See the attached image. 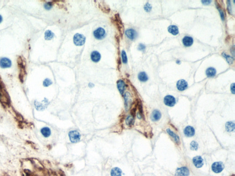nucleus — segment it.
Listing matches in <instances>:
<instances>
[{
	"instance_id": "obj_28",
	"label": "nucleus",
	"mask_w": 235,
	"mask_h": 176,
	"mask_svg": "<svg viewBox=\"0 0 235 176\" xmlns=\"http://www.w3.org/2000/svg\"><path fill=\"white\" fill-rule=\"evenodd\" d=\"M122 55V61L124 63H126L127 62V57L126 54V52L124 51H123L121 53Z\"/></svg>"
},
{
	"instance_id": "obj_11",
	"label": "nucleus",
	"mask_w": 235,
	"mask_h": 176,
	"mask_svg": "<svg viewBox=\"0 0 235 176\" xmlns=\"http://www.w3.org/2000/svg\"><path fill=\"white\" fill-rule=\"evenodd\" d=\"M124 102H125V108L126 111H128L129 109L131 104V95L129 93L126 92L124 96Z\"/></svg>"
},
{
	"instance_id": "obj_24",
	"label": "nucleus",
	"mask_w": 235,
	"mask_h": 176,
	"mask_svg": "<svg viewBox=\"0 0 235 176\" xmlns=\"http://www.w3.org/2000/svg\"><path fill=\"white\" fill-rule=\"evenodd\" d=\"M54 36V33L51 30H46L45 33V38L46 40L49 41L53 38Z\"/></svg>"
},
{
	"instance_id": "obj_15",
	"label": "nucleus",
	"mask_w": 235,
	"mask_h": 176,
	"mask_svg": "<svg viewBox=\"0 0 235 176\" xmlns=\"http://www.w3.org/2000/svg\"><path fill=\"white\" fill-rule=\"evenodd\" d=\"M182 42L185 46L189 47L191 46L193 43V40L192 37L185 36L182 40Z\"/></svg>"
},
{
	"instance_id": "obj_2",
	"label": "nucleus",
	"mask_w": 235,
	"mask_h": 176,
	"mask_svg": "<svg viewBox=\"0 0 235 176\" xmlns=\"http://www.w3.org/2000/svg\"><path fill=\"white\" fill-rule=\"evenodd\" d=\"M85 38L84 35L80 33H77L74 35V42L75 45L77 46H83L85 44Z\"/></svg>"
},
{
	"instance_id": "obj_29",
	"label": "nucleus",
	"mask_w": 235,
	"mask_h": 176,
	"mask_svg": "<svg viewBox=\"0 0 235 176\" xmlns=\"http://www.w3.org/2000/svg\"><path fill=\"white\" fill-rule=\"evenodd\" d=\"M53 6V4L51 2H48L44 4V7L45 9L49 10L51 9Z\"/></svg>"
},
{
	"instance_id": "obj_37",
	"label": "nucleus",
	"mask_w": 235,
	"mask_h": 176,
	"mask_svg": "<svg viewBox=\"0 0 235 176\" xmlns=\"http://www.w3.org/2000/svg\"><path fill=\"white\" fill-rule=\"evenodd\" d=\"M2 16L0 15V23L2 22Z\"/></svg>"
},
{
	"instance_id": "obj_36",
	"label": "nucleus",
	"mask_w": 235,
	"mask_h": 176,
	"mask_svg": "<svg viewBox=\"0 0 235 176\" xmlns=\"http://www.w3.org/2000/svg\"><path fill=\"white\" fill-rule=\"evenodd\" d=\"M94 85L92 84V83H90L89 84V87H90V88H92V87H94Z\"/></svg>"
},
{
	"instance_id": "obj_23",
	"label": "nucleus",
	"mask_w": 235,
	"mask_h": 176,
	"mask_svg": "<svg viewBox=\"0 0 235 176\" xmlns=\"http://www.w3.org/2000/svg\"><path fill=\"white\" fill-rule=\"evenodd\" d=\"M235 129V123L234 122H228L226 124V129L227 131L231 132L233 131Z\"/></svg>"
},
{
	"instance_id": "obj_6",
	"label": "nucleus",
	"mask_w": 235,
	"mask_h": 176,
	"mask_svg": "<svg viewBox=\"0 0 235 176\" xmlns=\"http://www.w3.org/2000/svg\"><path fill=\"white\" fill-rule=\"evenodd\" d=\"M164 103L167 106L172 107L175 105L176 101L175 98L173 96L168 95L166 96L164 98Z\"/></svg>"
},
{
	"instance_id": "obj_9",
	"label": "nucleus",
	"mask_w": 235,
	"mask_h": 176,
	"mask_svg": "<svg viewBox=\"0 0 235 176\" xmlns=\"http://www.w3.org/2000/svg\"><path fill=\"white\" fill-rule=\"evenodd\" d=\"M193 162L195 166L197 168H200L203 165V160L200 156H196L193 159Z\"/></svg>"
},
{
	"instance_id": "obj_22",
	"label": "nucleus",
	"mask_w": 235,
	"mask_h": 176,
	"mask_svg": "<svg viewBox=\"0 0 235 176\" xmlns=\"http://www.w3.org/2000/svg\"><path fill=\"white\" fill-rule=\"evenodd\" d=\"M138 77V79L141 82H146L148 80V76L147 74H146V72H140L139 74Z\"/></svg>"
},
{
	"instance_id": "obj_5",
	"label": "nucleus",
	"mask_w": 235,
	"mask_h": 176,
	"mask_svg": "<svg viewBox=\"0 0 235 176\" xmlns=\"http://www.w3.org/2000/svg\"><path fill=\"white\" fill-rule=\"evenodd\" d=\"M190 172L187 167H182L177 169L175 176H188Z\"/></svg>"
},
{
	"instance_id": "obj_13",
	"label": "nucleus",
	"mask_w": 235,
	"mask_h": 176,
	"mask_svg": "<svg viewBox=\"0 0 235 176\" xmlns=\"http://www.w3.org/2000/svg\"><path fill=\"white\" fill-rule=\"evenodd\" d=\"M117 87L121 95H123L126 89V84L122 80H119L117 82Z\"/></svg>"
},
{
	"instance_id": "obj_1",
	"label": "nucleus",
	"mask_w": 235,
	"mask_h": 176,
	"mask_svg": "<svg viewBox=\"0 0 235 176\" xmlns=\"http://www.w3.org/2000/svg\"><path fill=\"white\" fill-rule=\"evenodd\" d=\"M70 141L72 143H77L80 141L81 135L80 133L76 130L70 131L69 133Z\"/></svg>"
},
{
	"instance_id": "obj_38",
	"label": "nucleus",
	"mask_w": 235,
	"mask_h": 176,
	"mask_svg": "<svg viewBox=\"0 0 235 176\" xmlns=\"http://www.w3.org/2000/svg\"><path fill=\"white\" fill-rule=\"evenodd\" d=\"M1 94L0 93V99H1Z\"/></svg>"
},
{
	"instance_id": "obj_18",
	"label": "nucleus",
	"mask_w": 235,
	"mask_h": 176,
	"mask_svg": "<svg viewBox=\"0 0 235 176\" xmlns=\"http://www.w3.org/2000/svg\"><path fill=\"white\" fill-rule=\"evenodd\" d=\"M122 170L118 167H114L111 171V176H122Z\"/></svg>"
},
{
	"instance_id": "obj_12",
	"label": "nucleus",
	"mask_w": 235,
	"mask_h": 176,
	"mask_svg": "<svg viewBox=\"0 0 235 176\" xmlns=\"http://www.w3.org/2000/svg\"><path fill=\"white\" fill-rule=\"evenodd\" d=\"M184 133L185 135L188 137H191L194 136L195 133V131L193 127L191 126H188L185 129Z\"/></svg>"
},
{
	"instance_id": "obj_7",
	"label": "nucleus",
	"mask_w": 235,
	"mask_h": 176,
	"mask_svg": "<svg viewBox=\"0 0 235 176\" xmlns=\"http://www.w3.org/2000/svg\"><path fill=\"white\" fill-rule=\"evenodd\" d=\"M12 66L11 60L7 57H3L0 59V67L3 69L10 67Z\"/></svg>"
},
{
	"instance_id": "obj_34",
	"label": "nucleus",
	"mask_w": 235,
	"mask_h": 176,
	"mask_svg": "<svg viewBox=\"0 0 235 176\" xmlns=\"http://www.w3.org/2000/svg\"><path fill=\"white\" fill-rule=\"evenodd\" d=\"M231 91L233 94H235V84L234 83L232 84L231 85Z\"/></svg>"
},
{
	"instance_id": "obj_32",
	"label": "nucleus",
	"mask_w": 235,
	"mask_h": 176,
	"mask_svg": "<svg viewBox=\"0 0 235 176\" xmlns=\"http://www.w3.org/2000/svg\"><path fill=\"white\" fill-rule=\"evenodd\" d=\"M218 10H219V13H220V17H221V18H222V19L224 20V12H223L222 10H221L220 8H218Z\"/></svg>"
},
{
	"instance_id": "obj_21",
	"label": "nucleus",
	"mask_w": 235,
	"mask_h": 176,
	"mask_svg": "<svg viewBox=\"0 0 235 176\" xmlns=\"http://www.w3.org/2000/svg\"><path fill=\"white\" fill-rule=\"evenodd\" d=\"M167 132L169 134L173 139L174 141H175L176 143L179 142L180 141V139L178 135H177L176 134H175L173 132H172L170 129H167Z\"/></svg>"
},
{
	"instance_id": "obj_10",
	"label": "nucleus",
	"mask_w": 235,
	"mask_h": 176,
	"mask_svg": "<svg viewBox=\"0 0 235 176\" xmlns=\"http://www.w3.org/2000/svg\"><path fill=\"white\" fill-rule=\"evenodd\" d=\"M125 33L126 36L131 40H134L136 39L137 35V32L131 28L128 29L127 30H126Z\"/></svg>"
},
{
	"instance_id": "obj_17",
	"label": "nucleus",
	"mask_w": 235,
	"mask_h": 176,
	"mask_svg": "<svg viewBox=\"0 0 235 176\" xmlns=\"http://www.w3.org/2000/svg\"><path fill=\"white\" fill-rule=\"evenodd\" d=\"M161 117V113L158 110H155L152 112L151 118L154 121H157L160 119Z\"/></svg>"
},
{
	"instance_id": "obj_26",
	"label": "nucleus",
	"mask_w": 235,
	"mask_h": 176,
	"mask_svg": "<svg viewBox=\"0 0 235 176\" xmlns=\"http://www.w3.org/2000/svg\"><path fill=\"white\" fill-rule=\"evenodd\" d=\"M190 147L191 150H196L198 149V144L196 141H192L190 144Z\"/></svg>"
},
{
	"instance_id": "obj_30",
	"label": "nucleus",
	"mask_w": 235,
	"mask_h": 176,
	"mask_svg": "<svg viewBox=\"0 0 235 176\" xmlns=\"http://www.w3.org/2000/svg\"><path fill=\"white\" fill-rule=\"evenodd\" d=\"M52 84V81L50 79H46L43 82V85L45 87H48L51 85Z\"/></svg>"
},
{
	"instance_id": "obj_4",
	"label": "nucleus",
	"mask_w": 235,
	"mask_h": 176,
	"mask_svg": "<svg viewBox=\"0 0 235 176\" xmlns=\"http://www.w3.org/2000/svg\"><path fill=\"white\" fill-rule=\"evenodd\" d=\"M105 30L102 28H99L94 31L93 35L94 37L97 40H102L103 39L105 35Z\"/></svg>"
},
{
	"instance_id": "obj_25",
	"label": "nucleus",
	"mask_w": 235,
	"mask_h": 176,
	"mask_svg": "<svg viewBox=\"0 0 235 176\" xmlns=\"http://www.w3.org/2000/svg\"><path fill=\"white\" fill-rule=\"evenodd\" d=\"M134 123V118L132 115H130L127 116L126 119V123L128 126H132Z\"/></svg>"
},
{
	"instance_id": "obj_35",
	"label": "nucleus",
	"mask_w": 235,
	"mask_h": 176,
	"mask_svg": "<svg viewBox=\"0 0 235 176\" xmlns=\"http://www.w3.org/2000/svg\"><path fill=\"white\" fill-rule=\"evenodd\" d=\"M201 2L204 5H209L211 2V1H202Z\"/></svg>"
},
{
	"instance_id": "obj_27",
	"label": "nucleus",
	"mask_w": 235,
	"mask_h": 176,
	"mask_svg": "<svg viewBox=\"0 0 235 176\" xmlns=\"http://www.w3.org/2000/svg\"><path fill=\"white\" fill-rule=\"evenodd\" d=\"M223 56H224L225 58H226V60L229 63H232V62H233V58L229 55H226L225 53H223Z\"/></svg>"
},
{
	"instance_id": "obj_20",
	"label": "nucleus",
	"mask_w": 235,
	"mask_h": 176,
	"mask_svg": "<svg viewBox=\"0 0 235 176\" xmlns=\"http://www.w3.org/2000/svg\"><path fill=\"white\" fill-rule=\"evenodd\" d=\"M216 71L213 67H209L206 71V74L208 77H213L215 75Z\"/></svg>"
},
{
	"instance_id": "obj_3",
	"label": "nucleus",
	"mask_w": 235,
	"mask_h": 176,
	"mask_svg": "<svg viewBox=\"0 0 235 176\" xmlns=\"http://www.w3.org/2000/svg\"><path fill=\"white\" fill-rule=\"evenodd\" d=\"M224 165L221 162H216L212 164V171L216 173H221L224 169Z\"/></svg>"
},
{
	"instance_id": "obj_16",
	"label": "nucleus",
	"mask_w": 235,
	"mask_h": 176,
	"mask_svg": "<svg viewBox=\"0 0 235 176\" xmlns=\"http://www.w3.org/2000/svg\"><path fill=\"white\" fill-rule=\"evenodd\" d=\"M41 132L43 137L45 138L49 137L51 134V130L48 127H43L41 129Z\"/></svg>"
},
{
	"instance_id": "obj_19",
	"label": "nucleus",
	"mask_w": 235,
	"mask_h": 176,
	"mask_svg": "<svg viewBox=\"0 0 235 176\" xmlns=\"http://www.w3.org/2000/svg\"><path fill=\"white\" fill-rule=\"evenodd\" d=\"M168 30L170 33H171L173 35H177L178 34V28L176 26L174 25H170V26L168 27Z\"/></svg>"
},
{
	"instance_id": "obj_31",
	"label": "nucleus",
	"mask_w": 235,
	"mask_h": 176,
	"mask_svg": "<svg viewBox=\"0 0 235 176\" xmlns=\"http://www.w3.org/2000/svg\"><path fill=\"white\" fill-rule=\"evenodd\" d=\"M144 9L146 12H149L152 9V6L150 4H149L148 3H147L144 6Z\"/></svg>"
},
{
	"instance_id": "obj_14",
	"label": "nucleus",
	"mask_w": 235,
	"mask_h": 176,
	"mask_svg": "<svg viewBox=\"0 0 235 176\" xmlns=\"http://www.w3.org/2000/svg\"><path fill=\"white\" fill-rule=\"evenodd\" d=\"M91 59L94 62H97L101 59V55L97 51H93L90 55Z\"/></svg>"
},
{
	"instance_id": "obj_33",
	"label": "nucleus",
	"mask_w": 235,
	"mask_h": 176,
	"mask_svg": "<svg viewBox=\"0 0 235 176\" xmlns=\"http://www.w3.org/2000/svg\"><path fill=\"white\" fill-rule=\"evenodd\" d=\"M145 48H146V46H145L144 45H143L142 44H140L138 46V49L140 51H143L145 49Z\"/></svg>"
},
{
	"instance_id": "obj_8",
	"label": "nucleus",
	"mask_w": 235,
	"mask_h": 176,
	"mask_svg": "<svg viewBox=\"0 0 235 176\" xmlns=\"http://www.w3.org/2000/svg\"><path fill=\"white\" fill-rule=\"evenodd\" d=\"M177 88L180 91H183L188 87V84L184 79L179 80L176 84Z\"/></svg>"
}]
</instances>
